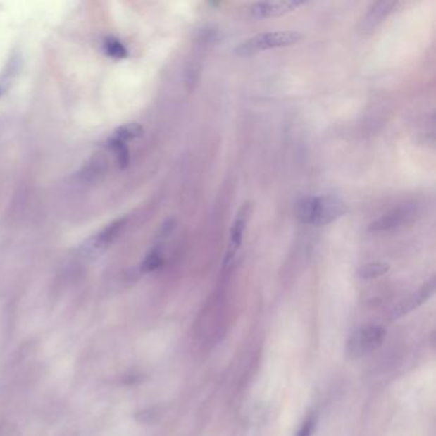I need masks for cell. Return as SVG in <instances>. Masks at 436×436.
I'll list each match as a JSON object with an SVG mask.
<instances>
[{
    "mask_svg": "<svg viewBox=\"0 0 436 436\" xmlns=\"http://www.w3.org/2000/svg\"><path fill=\"white\" fill-rule=\"evenodd\" d=\"M397 6H398L397 1H388V0L374 3L368 9V12L365 14L363 20L361 21V31L365 34L373 32L375 28L378 27L381 22L394 11Z\"/></svg>",
    "mask_w": 436,
    "mask_h": 436,
    "instance_id": "cell-6",
    "label": "cell"
},
{
    "mask_svg": "<svg viewBox=\"0 0 436 436\" xmlns=\"http://www.w3.org/2000/svg\"><path fill=\"white\" fill-rule=\"evenodd\" d=\"M0 95H1V89H0Z\"/></svg>",
    "mask_w": 436,
    "mask_h": 436,
    "instance_id": "cell-16",
    "label": "cell"
},
{
    "mask_svg": "<svg viewBox=\"0 0 436 436\" xmlns=\"http://www.w3.org/2000/svg\"><path fill=\"white\" fill-rule=\"evenodd\" d=\"M251 214H252V204L244 202L238 210L236 219H235V222L232 224V228H230L228 249H227V255L224 259V266H229L230 263H233L235 257L237 256L238 251L241 249Z\"/></svg>",
    "mask_w": 436,
    "mask_h": 436,
    "instance_id": "cell-4",
    "label": "cell"
},
{
    "mask_svg": "<svg viewBox=\"0 0 436 436\" xmlns=\"http://www.w3.org/2000/svg\"><path fill=\"white\" fill-rule=\"evenodd\" d=\"M315 429H316V417L310 416L305 423H302L296 436H312L315 432Z\"/></svg>",
    "mask_w": 436,
    "mask_h": 436,
    "instance_id": "cell-15",
    "label": "cell"
},
{
    "mask_svg": "<svg viewBox=\"0 0 436 436\" xmlns=\"http://www.w3.org/2000/svg\"><path fill=\"white\" fill-rule=\"evenodd\" d=\"M348 211L344 201L337 196H306L298 201L297 218L304 224L328 225Z\"/></svg>",
    "mask_w": 436,
    "mask_h": 436,
    "instance_id": "cell-1",
    "label": "cell"
},
{
    "mask_svg": "<svg viewBox=\"0 0 436 436\" xmlns=\"http://www.w3.org/2000/svg\"><path fill=\"white\" fill-rule=\"evenodd\" d=\"M109 146L113 149V151L117 155V160H118V164L122 169H125L127 166H130L131 163V154H130V149L128 146L123 141L117 139V137H113L109 141Z\"/></svg>",
    "mask_w": 436,
    "mask_h": 436,
    "instance_id": "cell-12",
    "label": "cell"
},
{
    "mask_svg": "<svg viewBox=\"0 0 436 436\" xmlns=\"http://www.w3.org/2000/svg\"><path fill=\"white\" fill-rule=\"evenodd\" d=\"M304 35L297 31H274V32H263L252 36L241 42L236 49L235 54L241 58L252 56L265 50L270 49L285 48L302 42Z\"/></svg>",
    "mask_w": 436,
    "mask_h": 436,
    "instance_id": "cell-2",
    "label": "cell"
},
{
    "mask_svg": "<svg viewBox=\"0 0 436 436\" xmlns=\"http://www.w3.org/2000/svg\"><path fill=\"white\" fill-rule=\"evenodd\" d=\"M435 292V279H431L429 283L425 284L420 291L415 293L413 296L401 301L399 305L397 306L393 311V318H398L401 316L407 315L411 311H413L418 306L425 304Z\"/></svg>",
    "mask_w": 436,
    "mask_h": 436,
    "instance_id": "cell-7",
    "label": "cell"
},
{
    "mask_svg": "<svg viewBox=\"0 0 436 436\" xmlns=\"http://www.w3.org/2000/svg\"><path fill=\"white\" fill-rule=\"evenodd\" d=\"M387 332L382 326L367 325L352 332L347 342V354L351 359H360L374 352L382 344Z\"/></svg>",
    "mask_w": 436,
    "mask_h": 436,
    "instance_id": "cell-3",
    "label": "cell"
},
{
    "mask_svg": "<svg viewBox=\"0 0 436 436\" xmlns=\"http://www.w3.org/2000/svg\"><path fill=\"white\" fill-rule=\"evenodd\" d=\"M389 269H390V265L388 263L376 261V263H366V265L361 266L357 271V275L361 279H375V278H379L387 274Z\"/></svg>",
    "mask_w": 436,
    "mask_h": 436,
    "instance_id": "cell-11",
    "label": "cell"
},
{
    "mask_svg": "<svg viewBox=\"0 0 436 436\" xmlns=\"http://www.w3.org/2000/svg\"><path fill=\"white\" fill-rule=\"evenodd\" d=\"M406 210H395L393 213L384 215L379 220L373 223L370 225L371 232H379V230H387V229L394 228L398 224H401L404 220Z\"/></svg>",
    "mask_w": 436,
    "mask_h": 436,
    "instance_id": "cell-9",
    "label": "cell"
},
{
    "mask_svg": "<svg viewBox=\"0 0 436 436\" xmlns=\"http://www.w3.org/2000/svg\"><path fill=\"white\" fill-rule=\"evenodd\" d=\"M104 53L106 56L116 59V61H123L128 56V49L125 48V44L118 40L117 37H106L104 40Z\"/></svg>",
    "mask_w": 436,
    "mask_h": 436,
    "instance_id": "cell-10",
    "label": "cell"
},
{
    "mask_svg": "<svg viewBox=\"0 0 436 436\" xmlns=\"http://www.w3.org/2000/svg\"><path fill=\"white\" fill-rule=\"evenodd\" d=\"M144 136V128L142 125H139V123H130V125H122L119 127L117 132H116V136L117 139L123 141V142H128L132 139H139Z\"/></svg>",
    "mask_w": 436,
    "mask_h": 436,
    "instance_id": "cell-13",
    "label": "cell"
},
{
    "mask_svg": "<svg viewBox=\"0 0 436 436\" xmlns=\"http://www.w3.org/2000/svg\"><path fill=\"white\" fill-rule=\"evenodd\" d=\"M305 1L284 0V1H259L251 7V14L255 18H273L294 12L297 8L304 7Z\"/></svg>",
    "mask_w": 436,
    "mask_h": 436,
    "instance_id": "cell-5",
    "label": "cell"
},
{
    "mask_svg": "<svg viewBox=\"0 0 436 436\" xmlns=\"http://www.w3.org/2000/svg\"><path fill=\"white\" fill-rule=\"evenodd\" d=\"M125 219H118L116 222L109 224L106 228L103 229L95 239H92V244L90 246L91 254H96L104 251L113 241L117 239V237L120 235L122 229L125 228Z\"/></svg>",
    "mask_w": 436,
    "mask_h": 436,
    "instance_id": "cell-8",
    "label": "cell"
},
{
    "mask_svg": "<svg viewBox=\"0 0 436 436\" xmlns=\"http://www.w3.org/2000/svg\"><path fill=\"white\" fill-rule=\"evenodd\" d=\"M163 263H164L163 252H161V249L156 247L147 254L144 263L141 265V269L145 273H151V271L158 270Z\"/></svg>",
    "mask_w": 436,
    "mask_h": 436,
    "instance_id": "cell-14",
    "label": "cell"
}]
</instances>
